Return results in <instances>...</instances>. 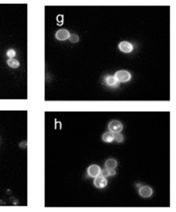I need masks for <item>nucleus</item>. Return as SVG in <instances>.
I'll return each mask as SVG.
<instances>
[{
	"label": "nucleus",
	"mask_w": 176,
	"mask_h": 212,
	"mask_svg": "<svg viewBox=\"0 0 176 212\" xmlns=\"http://www.w3.org/2000/svg\"><path fill=\"white\" fill-rule=\"evenodd\" d=\"M115 77L119 83L127 82L131 78V73L125 70H120L117 71L115 73Z\"/></svg>",
	"instance_id": "obj_1"
},
{
	"label": "nucleus",
	"mask_w": 176,
	"mask_h": 212,
	"mask_svg": "<svg viewBox=\"0 0 176 212\" xmlns=\"http://www.w3.org/2000/svg\"><path fill=\"white\" fill-rule=\"evenodd\" d=\"M108 129L110 132L114 134H117L120 133L122 131L123 125L119 121L113 120L109 123Z\"/></svg>",
	"instance_id": "obj_2"
},
{
	"label": "nucleus",
	"mask_w": 176,
	"mask_h": 212,
	"mask_svg": "<svg viewBox=\"0 0 176 212\" xmlns=\"http://www.w3.org/2000/svg\"><path fill=\"white\" fill-rule=\"evenodd\" d=\"M101 171L100 167L96 164H92L87 169L88 175L90 177L95 178L100 175Z\"/></svg>",
	"instance_id": "obj_3"
},
{
	"label": "nucleus",
	"mask_w": 176,
	"mask_h": 212,
	"mask_svg": "<svg viewBox=\"0 0 176 212\" xmlns=\"http://www.w3.org/2000/svg\"><path fill=\"white\" fill-rule=\"evenodd\" d=\"M70 33L68 30L65 29H60L56 31L55 37L59 41H65L70 37Z\"/></svg>",
	"instance_id": "obj_4"
},
{
	"label": "nucleus",
	"mask_w": 176,
	"mask_h": 212,
	"mask_svg": "<svg viewBox=\"0 0 176 212\" xmlns=\"http://www.w3.org/2000/svg\"><path fill=\"white\" fill-rule=\"evenodd\" d=\"M139 194L141 197L143 198H148L152 195L153 190L150 186H144L139 189Z\"/></svg>",
	"instance_id": "obj_5"
},
{
	"label": "nucleus",
	"mask_w": 176,
	"mask_h": 212,
	"mask_svg": "<svg viewBox=\"0 0 176 212\" xmlns=\"http://www.w3.org/2000/svg\"><path fill=\"white\" fill-rule=\"evenodd\" d=\"M94 183L95 186L99 189H102L106 186L108 183L107 179L102 176H98L94 179Z\"/></svg>",
	"instance_id": "obj_6"
},
{
	"label": "nucleus",
	"mask_w": 176,
	"mask_h": 212,
	"mask_svg": "<svg viewBox=\"0 0 176 212\" xmlns=\"http://www.w3.org/2000/svg\"><path fill=\"white\" fill-rule=\"evenodd\" d=\"M119 48L122 52L129 53L133 50V45L129 42L123 41L121 42L119 45Z\"/></svg>",
	"instance_id": "obj_7"
},
{
	"label": "nucleus",
	"mask_w": 176,
	"mask_h": 212,
	"mask_svg": "<svg viewBox=\"0 0 176 212\" xmlns=\"http://www.w3.org/2000/svg\"><path fill=\"white\" fill-rule=\"evenodd\" d=\"M105 82L107 85L111 88H117L119 86V83L115 76L108 75L105 78Z\"/></svg>",
	"instance_id": "obj_8"
},
{
	"label": "nucleus",
	"mask_w": 176,
	"mask_h": 212,
	"mask_svg": "<svg viewBox=\"0 0 176 212\" xmlns=\"http://www.w3.org/2000/svg\"><path fill=\"white\" fill-rule=\"evenodd\" d=\"M117 161L113 158L108 159L105 163L106 168L109 170H113L116 168L117 166Z\"/></svg>",
	"instance_id": "obj_9"
},
{
	"label": "nucleus",
	"mask_w": 176,
	"mask_h": 212,
	"mask_svg": "<svg viewBox=\"0 0 176 212\" xmlns=\"http://www.w3.org/2000/svg\"><path fill=\"white\" fill-rule=\"evenodd\" d=\"M115 134L111 132H106L103 135V140L106 143H111L114 140Z\"/></svg>",
	"instance_id": "obj_10"
},
{
	"label": "nucleus",
	"mask_w": 176,
	"mask_h": 212,
	"mask_svg": "<svg viewBox=\"0 0 176 212\" xmlns=\"http://www.w3.org/2000/svg\"><path fill=\"white\" fill-rule=\"evenodd\" d=\"M7 63L8 66L12 69H16L20 66V63L18 61L15 59L10 58L7 61Z\"/></svg>",
	"instance_id": "obj_11"
},
{
	"label": "nucleus",
	"mask_w": 176,
	"mask_h": 212,
	"mask_svg": "<svg viewBox=\"0 0 176 212\" xmlns=\"http://www.w3.org/2000/svg\"><path fill=\"white\" fill-rule=\"evenodd\" d=\"M69 39L70 41L73 43L78 42L79 40L78 36L75 34H70Z\"/></svg>",
	"instance_id": "obj_12"
},
{
	"label": "nucleus",
	"mask_w": 176,
	"mask_h": 212,
	"mask_svg": "<svg viewBox=\"0 0 176 212\" xmlns=\"http://www.w3.org/2000/svg\"><path fill=\"white\" fill-rule=\"evenodd\" d=\"M124 136L122 134H120V133L115 134L114 140H115L117 142L121 143L124 140Z\"/></svg>",
	"instance_id": "obj_13"
},
{
	"label": "nucleus",
	"mask_w": 176,
	"mask_h": 212,
	"mask_svg": "<svg viewBox=\"0 0 176 212\" xmlns=\"http://www.w3.org/2000/svg\"><path fill=\"white\" fill-rule=\"evenodd\" d=\"M6 54H7L8 57L10 58H12L15 56V55H16V52L13 49H10L7 51Z\"/></svg>",
	"instance_id": "obj_14"
},
{
	"label": "nucleus",
	"mask_w": 176,
	"mask_h": 212,
	"mask_svg": "<svg viewBox=\"0 0 176 212\" xmlns=\"http://www.w3.org/2000/svg\"><path fill=\"white\" fill-rule=\"evenodd\" d=\"M100 174L101 176L104 177H108L110 176L109 170L108 169H104L100 171Z\"/></svg>",
	"instance_id": "obj_15"
},
{
	"label": "nucleus",
	"mask_w": 176,
	"mask_h": 212,
	"mask_svg": "<svg viewBox=\"0 0 176 212\" xmlns=\"http://www.w3.org/2000/svg\"><path fill=\"white\" fill-rule=\"evenodd\" d=\"M109 173H110V176H114V175H116V171L113 169V170H109Z\"/></svg>",
	"instance_id": "obj_16"
}]
</instances>
